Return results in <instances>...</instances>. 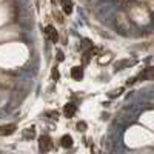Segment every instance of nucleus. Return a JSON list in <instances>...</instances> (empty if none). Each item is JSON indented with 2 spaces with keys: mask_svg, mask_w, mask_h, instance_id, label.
<instances>
[{
  "mask_svg": "<svg viewBox=\"0 0 154 154\" xmlns=\"http://www.w3.org/2000/svg\"><path fill=\"white\" fill-rule=\"evenodd\" d=\"M51 148H53V140L49 136H42L38 139V149L42 152H48Z\"/></svg>",
  "mask_w": 154,
  "mask_h": 154,
  "instance_id": "1",
  "label": "nucleus"
},
{
  "mask_svg": "<svg viewBox=\"0 0 154 154\" xmlns=\"http://www.w3.org/2000/svg\"><path fill=\"white\" fill-rule=\"evenodd\" d=\"M45 35H46L48 40H49V42H53V43H56V42L59 40V34H57L56 28H54V26H51V25H48V26L45 28Z\"/></svg>",
  "mask_w": 154,
  "mask_h": 154,
  "instance_id": "2",
  "label": "nucleus"
},
{
  "mask_svg": "<svg viewBox=\"0 0 154 154\" xmlns=\"http://www.w3.org/2000/svg\"><path fill=\"white\" fill-rule=\"evenodd\" d=\"M17 130V126L14 123H8V125H2L0 126V136H11L14 134Z\"/></svg>",
  "mask_w": 154,
  "mask_h": 154,
  "instance_id": "3",
  "label": "nucleus"
},
{
  "mask_svg": "<svg viewBox=\"0 0 154 154\" xmlns=\"http://www.w3.org/2000/svg\"><path fill=\"white\" fill-rule=\"evenodd\" d=\"M139 79H142V80H152V79H154V68H152V66L146 68L143 72H140Z\"/></svg>",
  "mask_w": 154,
  "mask_h": 154,
  "instance_id": "4",
  "label": "nucleus"
},
{
  "mask_svg": "<svg viewBox=\"0 0 154 154\" xmlns=\"http://www.w3.org/2000/svg\"><path fill=\"white\" fill-rule=\"evenodd\" d=\"M75 111H77V106L74 103H68V105H65V108H63V114H65V117H68V119L72 117V116L75 114Z\"/></svg>",
  "mask_w": 154,
  "mask_h": 154,
  "instance_id": "5",
  "label": "nucleus"
},
{
  "mask_svg": "<svg viewBox=\"0 0 154 154\" xmlns=\"http://www.w3.org/2000/svg\"><path fill=\"white\" fill-rule=\"evenodd\" d=\"M71 77H72L74 80H80L82 77H83V69L80 66H74L71 69Z\"/></svg>",
  "mask_w": 154,
  "mask_h": 154,
  "instance_id": "6",
  "label": "nucleus"
},
{
  "mask_svg": "<svg viewBox=\"0 0 154 154\" xmlns=\"http://www.w3.org/2000/svg\"><path fill=\"white\" fill-rule=\"evenodd\" d=\"M60 145L63 148H72V137L69 134H65L62 137V140H60Z\"/></svg>",
  "mask_w": 154,
  "mask_h": 154,
  "instance_id": "7",
  "label": "nucleus"
},
{
  "mask_svg": "<svg viewBox=\"0 0 154 154\" xmlns=\"http://www.w3.org/2000/svg\"><path fill=\"white\" fill-rule=\"evenodd\" d=\"M62 5H63V12H65V14H71L72 12V3L69 0H62Z\"/></svg>",
  "mask_w": 154,
  "mask_h": 154,
  "instance_id": "8",
  "label": "nucleus"
},
{
  "mask_svg": "<svg viewBox=\"0 0 154 154\" xmlns=\"http://www.w3.org/2000/svg\"><path fill=\"white\" fill-rule=\"evenodd\" d=\"M23 137L25 139H34L35 137V130L31 126V128H26V130L23 131Z\"/></svg>",
  "mask_w": 154,
  "mask_h": 154,
  "instance_id": "9",
  "label": "nucleus"
},
{
  "mask_svg": "<svg viewBox=\"0 0 154 154\" xmlns=\"http://www.w3.org/2000/svg\"><path fill=\"white\" fill-rule=\"evenodd\" d=\"M133 62H130V60H122V62H119V63H116V69H122V66H125V65H131Z\"/></svg>",
  "mask_w": 154,
  "mask_h": 154,
  "instance_id": "10",
  "label": "nucleus"
},
{
  "mask_svg": "<svg viewBox=\"0 0 154 154\" xmlns=\"http://www.w3.org/2000/svg\"><path fill=\"white\" fill-rule=\"evenodd\" d=\"M77 131H86V123L82 120V122H79V123H77Z\"/></svg>",
  "mask_w": 154,
  "mask_h": 154,
  "instance_id": "11",
  "label": "nucleus"
},
{
  "mask_svg": "<svg viewBox=\"0 0 154 154\" xmlns=\"http://www.w3.org/2000/svg\"><path fill=\"white\" fill-rule=\"evenodd\" d=\"M59 77H60V74H59L57 68H54V69H53V79H54V80H59Z\"/></svg>",
  "mask_w": 154,
  "mask_h": 154,
  "instance_id": "12",
  "label": "nucleus"
},
{
  "mask_svg": "<svg viewBox=\"0 0 154 154\" xmlns=\"http://www.w3.org/2000/svg\"><path fill=\"white\" fill-rule=\"evenodd\" d=\"M54 17L57 19V22H59V23H63V17H62V14H59V12H56V14H54Z\"/></svg>",
  "mask_w": 154,
  "mask_h": 154,
  "instance_id": "13",
  "label": "nucleus"
},
{
  "mask_svg": "<svg viewBox=\"0 0 154 154\" xmlns=\"http://www.w3.org/2000/svg\"><path fill=\"white\" fill-rule=\"evenodd\" d=\"M48 116H51L49 119H53V120L56 119V120H57V116H59V114H57V112H48Z\"/></svg>",
  "mask_w": 154,
  "mask_h": 154,
  "instance_id": "14",
  "label": "nucleus"
},
{
  "mask_svg": "<svg viewBox=\"0 0 154 154\" xmlns=\"http://www.w3.org/2000/svg\"><path fill=\"white\" fill-rule=\"evenodd\" d=\"M57 60H59V62L63 60V53H62V51H57Z\"/></svg>",
  "mask_w": 154,
  "mask_h": 154,
  "instance_id": "15",
  "label": "nucleus"
}]
</instances>
